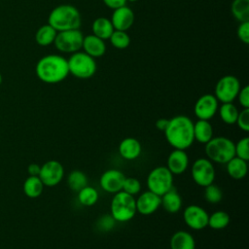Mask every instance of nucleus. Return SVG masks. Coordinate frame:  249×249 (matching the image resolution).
I'll return each instance as SVG.
<instances>
[{"instance_id":"1","label":"nucleus","mask_w":249,"mask_h":249,"mask_svg":"<svg viewBox=\"0 0 249 249\" xmlns=\"http://www.w3.org/2000/svg\"><path fill=\"white\" fill-rule=\"evenodd\" d=\"M164 136L167 143L173 149L186 150L194 141V122L187 116L179 115L168 120L164 129Z\"/></svg>"},{"instance_id":"2","label":"nucleus","mask_w":249,"mask_h":249,"mask_svg":"<svg viewBox=\"0 0 249 249\" xmlns=\"http://www.w3.org/2000/svg\"><path fill=\"white\" fill-rule=\"evenodd\" d=\"M35 72L38 79L46 84L60 83L69 74L67 59L58 54H47L38 60Z\"/></svg>"},{"instance_id":"3","label":"nucleus","mask_w":249,"mask_h":249,"mask_svg":"<svg viewBox=\"0 0 249 249\" xmlns=\"http://www.w3.org/2000/svg\"><path fill=\"white\" fill-rule=\"evenodd\" d=\"M48 23L57 32L71 29H79L81 16L77 8L72 5H59L52 10L48 18Z\"/></svg>"},{"instance_id":"4","label":"nucleus","mask_w":249,"mask_h":249,"mask_svg":"<svg viewBox=\"0 0 249 249\" xmlns=\"http://www.w3.org/2000/svg\"><path fill=\"white\" fill-rule=\"evenodd\" d=\"M205 145V154L207 159L212 162L227 163L232 159L234 154V143L228 137H212Z\"/></svg>"},{"instance_id":"5","label":"nucleus","mask_w":249,"mask_h":249,"mask_svg":"<svg viewBox=\"0 0 249 249\" xmlns=\"http://www.w3.org/2000/svg\"><path fill=\"white\" fill-rule=\"evenodd\" d=\"M110 214L116 222L124 223L131 220L136 214L135 198L123 191L114 194L110 204Z\"/></svg>"},{"instance_id":"6","label":"nucleus","mask_w":249,"mask_h":249,"mask_svg":"<svg viewBox=\"0 0 249 249\" xmlns=\"http://www.w3.org/2000/svg\"><path fill=\"white\" fill-rule=\"evenodd\" d=\"M69 73L79 79H89L96 71V63L93 57L85 52H76L67 59Z\"/></svg>"},{"instance_id":"7","label":"nucleus","mask_w":249,"mask_h":249,"mask_svg":"<svg viewBox=\"0 0 249 249\" xmlns=\"http://www.w3.org/2000/svg\"><path fill=\"white\" fill-rule=\"evenodd\" d=\"M148 190L161 196L173 187V174L166 166L153 168L147 177Z\"/></svg>"},{"instance_id":"8","label":"nucleus","mask_w":249,"mask_h":249,"mask_svg":"<svg viewBox=\"0 0 249 249\" xmlns=\"http://www.w3.org/2000/svg\"><path fill=\"white\" fill-rule=\"evenodd\" d=\"M84 35L79 29L58 31L54 38V47L62 53H76L82 48Z\"/></svg>"},{"instance_id":"9","label":"nucleus","mask_w":249,"mask_h":249,"mask_svg":"<svg viewBox=\"0 0 249 249\" xmlns=\"http://www.w3.org/2000/svg\"><path fill=\"white\" fill-rule=\"evenodd\" d=\"M240 89V83L235 76L226 75L222 77L216 84L214 96L222 103L232 102Z\"/></svg>"},{"instance_id":"10","label":"nucleus","mask_w":249,"mask_h":249,"mask_svg":"<svg viewBox=\"0 0 249 249\" xmlns=\"http://www.w3.org/2000/svg\"><path fill=\"white\" fill-rule=\"evenodd\" d=\"M191 175L194 182L200 187H206L215 180V168L211 160L205 158L196 159L192 167Z\"/></svg>"},{"instance_id":"11","label":"nucleus","mask_w":249,"mask_h":249,"mask_svg":"<svg viewBox=\"0 0 249 249\" xmlns=\"http://www.w3.org/2000/svg\"><path fill=\"white\" fill-rule=\"evenodd\" d=\"M38 176L44 186L54 187L62 181L64 176V167L58 160H50L41 165Z\"/></svg>"},{"instance_id":"12","label":"nucleus","mask_w":249,"mask_h":249,"mask_svg":"<svg viewBox=\"0 0 249 249\" xmlns=\"http://www.w3.org/2000/svg\"><path fill=\"white\" fill-rule=\"evenodd\" d=\"M209 214L199 205H188L183 212V220L185 224L192 230L199 231L207 227Z\"/></svg>"},{"instance_id":"13","label":"nucleus","mask_w":249,"mask_h":249,"mask_svg":"<svg viewBox=\"0 0 249 249\" xmlns=\"http://www.w3.org/2000/svg\"><path fill=\"white\" fill-rule=\"evenodd\" d=\"M194 111L198 120L209 121L218 111V100L214 94H203L196 100Z\"/></svg>"},{"instance_id":"14","label":"nucleus","mask_w":249,"mask_h":249,"mask_svg":"<svg viewBox=\"0 0 249 249\" xmlns=\"http://www.w3.org/2000/svg\"><path fill=\"white\" fill-rule=\"evenodd\" d=\"M124 174L118 169H108L102 173L99 179L101 189L108 194H116L122 191Z\"/></svg>"},{"instance_id":"15","label":"nucleus","mask_w":249,"mask_h":249,"mask_svg":"<svg viewBox=\"0 0 249 249\" xmlns=\"http://www.w3.org/2000/svg\"><path fill=\"white\" fill-rule=\"evenodd\" d=\"M135 205L136 212L144 216L151 215L160 207V196L148 190L135 199Z\"/></svg>"},{"instance_id":"16","label":"nucleus","mask_w":249,"mask_h":249,"mask_svg":"<svg viewBox=\"0 0 249 249\" xmlns=\"http://www.w3.org/2000/svg\"><path fill=\"white\" fill-rule=\"evenodd\" d=\"M189 166V156L185 150L174 149L167 157L166 167L173 175L184 173Z\"/></svg>"},{"instance_id":"17","label":"nucleus","mask_w":249,"mask_h":249,"mask_svg":"<svg viewBox=\"0 0 249 249\" xmlns=\"http://www.w3.org/2000/svg\"><path fill=\"white\" fill-rule=\"evenodd\" d=\"M110 20L115 30L126 31L134 22V14L130 8L124 5L114 10Z\"/></svg>"},{"instance_id":"18","label":"nucleus","mask_w":249,"mask_h":249,"mask_svg":"<svg viewBox=\"0 0 249 249\" xmlns=\"http://www.w3.org/2000/svg\"><path fill=\"white\" fill-rule=\"evenodd\" d=\"M118 149L121 157L127 160H136L142 152V146L140 142L133 137H126L123 139L120 142Z\"/></svg>"},{"instance_id":"19","label":"nucleus","mask_w":249,"mask_h":249,"mask_svg":"<svg viewBox=\"0 0 249 249\" xmlns=\"http://www.w3.org/2000/svg\"><path fill=\"white\" fill-rule=\"evenodd\" d=\"M82 48L84 49L86 53H88L93 58L102 56L106 52L104 40L98 38L93 34L87 35L86 37H84Z\"/></svg>"},{"instance_id":"20","label":"nucleus","mask_w":249,"mask_h":249,"mask_svg":"<svg viewBox=\"0 0 249 249\" xmlns=\"http://www.w3.org/2000/svg\"><path fill=\"white\" fill-rule=\"evenodd\" d=\"M182 204V197L174 187L160 196V206L170 214L178 212L181 209Z\"/></svg>"},{"instance_id":"21","label":"nucleus","mask_w":249,"mask_h":249,"mask_svg":"<svg viewBox=\"0 0 249 249\" xmlns=\"http://www.w3.org/2000/svg\"><path fill=\"white\" fill-rule=\"evenodd\" d=\"M170 249H196L195 238L186 231H178L170 238Z\"/></svg>"},{"instance_id":"22","label":"nucleus","mask_w":249,"mask_h":249,"mask_svg":"<svg viewBox=\"0 0 249 249\" xmlns=\"http://www.w3.org/2000/svg\"><path fill=\"white\" fill-rule=\"evenodd\" d=\"M226 164H227L226 166L227 172L231 178L235 180H240L247 175L248 164L246 160L234 156Z\"/></svg>"},{"instance_id":"23","label":"nucleus","mask_w":249,"mask_h":249,"mask_svg":"<svg viewBox=\"0 0 249 249\" xmlns=\"http://www.w3.org/2000/svg\"><path fill=\"white\" fill-rule=\"evenodd\" d=\"M213 137V127L209 121L197 120L194 123V138L201 144H206Z\"/></svg>"},{"instance_id":"24","label":"nucleus","mask_w":249,"mask_h":249,"mask_svg":"<svg viewBox=\"0 0 249 249\" xmlns=\"http://www.w3.org/2000/svg\"><path fill=\"white\" fill-rule=\"evenodd\" d=\"M91 29H92L93 35L97 36L98 38H100L102 40L109 39L115 30L111 20L104 17L95 18L94 21L92 22Z\"/></svg>"},{"instance_id":"25","label":"nucleus","mask_w":249,"mask_h":249,"mask_svg":"<svg viewBox=\"0 0 249 249\" xmlns=\"http://www.w3.org/2000/svg\"><path fill=\"white\" fill-rule=\"evenodd\" d=\"M44 184L39 176H28L23 182V193L30 198H36L40 196L44 190Z\"/></svg>"},{"instance_id":"26","label":"nucleus","mask_w":249,"mask_h":249,"mask_svg":"<svg viewBox=\"0 0 249 249\" xmlns=\"http://www.w3.org/2000/svg\"><path fill=\"white\" fill-rule=\"evenodd\" d=\"M57 31L49 23L44 24L38 28L35 33V41L38 45L46 47L53 43Z\"/></svg>"},{"instance_id":"27","label":"nucleus","mask_w":249,"mask_h":249,"mask_svg":"<svg viewBox=\"0 0 249 249\" xmlns=\"http://www.w3.org/2000/svg\"><path fill=\"white\" fill-rule=\"evenodd\" d=\"M218 112L223 123L226 124H234L239 111L232 102H228L222 103V105L218 107Z\"/></svg>"},{"instance_id":"28","label":"nucleus","mask_w":249,"mask_h":249,"mask_svg":"<svg viewBox=\"0 0 249 249\" xmlns=\"http://www.w3.org/2000/svg\"><path fill=\"white\" fill-rule=\"evenodd\" d=\"M77 198L78 201L84 206H92L94 205L99 197L98 192L93 187L87 185L79 192H77Z\"/></svg>"},{"instance_id":"29","label":"nucleus","mask_w":249,"mask_h":249,"mask_svg":"<svg viewBox=\"0 0 249 249\" xmlns=\"http://www.w3.org/2000/svg\"><path fill=\"white\" fill-rule=\"evenodd\" d=\"M230 221V215L226 211L218 210L208 216L207 226L213 230H223L229 226Z\"/></svg>"},{"instance_id":"30","label":"nucleus","mask_w":249,"mask_h":249,"mask_svg":"<svg viewBox=\"0 0 249 249\" xmlns=\"http://www.w3.org/2000/svg\"><path fill=\"white\" fill-rule=\"evenodd\" d=\"M231 10L238 21H249V0H233Z\"/></svg>"},{"instance_id":"31","label":"nucleus","mask_w":249,"mask_h":249,"mask_svg":"<svg viewBox=\"0 0 249 249\" xmlns=\"http://www.w3.org/2000/svg\"><path fill=\"white\" fill-rule=\"evenodd\" d=\"M67 185L72 191L77 193L88 185V177L81 170H73L67 176Z\"/></svg>"},{"instance_id":"32","label":"nucleus","mask_w":249,"mask_h":249,"mask_svg":"<svg viewBox=\"0 0 249 249\" xmlns=\"http://www.w3.org/2000/svg\"><path fill=\"white\" fill-rule=\"evenodd\" d=\"M112 46L119 50L126 49L130 44V38L125 31L114 30L112 35L109 38Z\"/></svg>"},{"instance_id":"33","label":"nucleus","mask_w":249,"mask_h":249,"mask_svg":"<svg viewBox=\"0 0 249 249\" xmlns=\"http://www.w3.org/2000/svg\"><path fill=\"white\" fill-rule=\"evenodd\" d=\"M204 198L209 203H212V204L218 203L223 198V192L218 186L212 183L204 187Z\"/></svg>"},{"instance_id":"34","label":"nucleus","mask_w":249,"mask_h":249,"mask_svg":"<svg viewBox=\"0 0 249 249\" xmlns=\"http://www.w3.org/2000/svg\"><path fill=\"white\" fill-rule=\"evenodd\" d=\"M235 157L240 158L246 161L249 160V138L243 137L234 143Z\"/></svg>"},{"instance_id":"35","label":"nucleus","mask_w":249,"mask_h":249,"mask_svg":"<svg viewBox=\"0 0 249 249\" xmlns=\"http://www.w3.org/2000/svg\"><path fill=\"white\" fill-rule=\"evenodd\" d=\"M122 191L130 196L137 195L141 191V183L134 177H125Z\"/></svg>"},{"instance_id":"36","label":"nucleus","mask_w":249,"mask_h":249,"mask_svg":"<svg viewBox=\"0 0 249 249\" xmlns=\"http://www.w3.org/2000/svg\"><path fill=\"white\" fill-rule=\"evenodd\" d=\"M235 124L241 130L245 132L249 131V108H243L238 112Z\"/></svg>"},{"instance_id":"37","label":"nucleus","mask_w":249,"mask_h":249,"mask_svg":"<svg viewBox=\"0 0 249 249\" xmlns=\"http://www.w3.org/2000/svg\"><path fill=\"white\" fill-rule=\"evenodd\" d=\"M115 224H116V221L111 216V214L110 215L109 214L103 215L97 221V227L102 231H111L114 228Z\"/></svg>"},{"instance_id":"38","label":"nucleus","mask_w":249,"mask_h":249,"mask_svg":"<svg viewBox=\"0 0 249 249\" xmlns=\"http://www.w3.org/2000/svg\"><path fill=\"white\" fill-rule=\"evenodd\" d=\"M237 37L244 44L249 43V21L240 22L237 27Z\"/></svg>"},{"instance_id":"39","label":"nucleus","mask_w":249,"mask_h":249,"mask_svg":"<svg viewBox=\"0 0 249 249\" xmlns=\"http://www.w3.org/2000/svg\"><path fill=\"white\" fill-rule=\"evenodd\" d=\"M236 98H238V102L243 108H249V87L240 88Z\"/></svg>"},{"instance_id":"40","label":"nucleus","mask_w":249,"mask_h":249,"mask_svg":"<svg viewBox=\"0 0 249 249\" xmlns=\"http://www.w3.org/2000/svg\"><path fill=\"white\" fill-rule=\"evenodd\" d=\"M103 2L108 8L115 10L117 8L124 6L126 3V0H103Z\"/></svg>"},{"instance_id":"41","label":"nucleus","mask_w":249,"mask_h":249,"mask_svg":"<svg viewBox=\"0 0 249 249\" xmlns=\"http://www.w3.org/2000/svg\"><path fill=\"white\" fill-rule=\"evenodd\" d=\"M40 168H41V165L37 163H30L27 167V172L29 176H38L40 173Z\"/></svg>"},{"instance_id":"42","label":"nucleus","mask_w":249,"mask_h":249,"mask_svg":"<svg viewBox=\"0 0 249 249\" xmlns=\"http://www.w3.org/2000/svg\"><path fill=\"white\" fill-rule=\"evenodd\" d=\"M168 120L169 119H165V118H160L159 120H157L156 122V127L160 130V131H164V129L166 128L167 124H168Z\"/></svg>"},{"instance_id":"43","label":"nucleus","mask_w":249,"mask_h":249,"mask_svg":"<svg viewBox=\"0 0 249 249\" xmlns=\"http://www.w3.org/2000/svg\"><path fill=\"white\" fill-rule=\"evenodd\" d=\"M2 81H3V77H2V75H1V73H0V86H1V84H2Z\"/></svg>"},{"instance_id":"44","label":"nucleus","mask_w":249,"mask_h":249,"mask_svg":"<svg viewBox=\"0 0 249 249\" xmlns=\"http://www.w3.org/2000/svg\"><path fill=\"white\" fill-rule=\"evenodd\" d=\"M126 1H130V2H136V1H138V0H126Z\"/></svg>"}]
</instances>
